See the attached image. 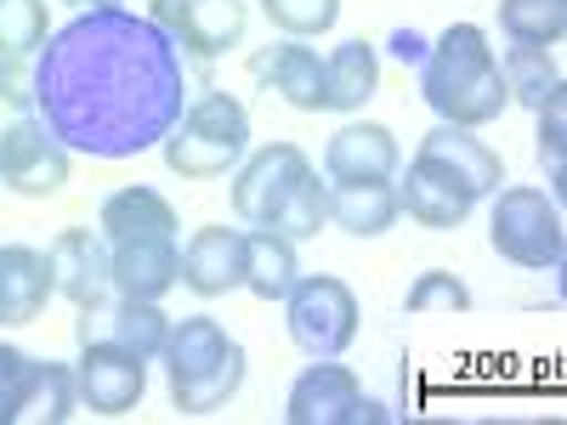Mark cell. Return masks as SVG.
<instances>
[{
  "label": "cell",
  "mask_w": 567,
  "mask_h": 425,
  "mask_svg": "<svg viewBox=\"0 0 567 425\" xmlns=\"http://www.w3.org/2000/svg\"><path fill=\"white\" fill-rule=\"evenodd\" d=\"M381 85V58H374L369 40H341L336 52L323 58V108H363Z\"/></svg>",
  "instance_id": "obj_23"
},
{
  "label": "cell",
  "mask_w": 567,
  "mask_h": 425,
  "mask_svg": "<svg viewBox=\"0 0 567 425\" xmlns=\"http://www.w3.org/2000/svg\"><path fill=\"white\" fill-rule=\"evenodd\" d=\"M148 18L194 58L233 52V45H245V29H250L245 0H154Z\"/></svg>",
  "instance_id": "obj_10"
},
{
  "label": "cell",
  "mask_w": 567,
  "mask_h": 425,
  "mask_svg": "<svg viewBox=\"0 0 567 425\" xmlns=\"http://www.w3.org/2000/svg\"><path fill=\"white\" fill-rule=\"evenodd\" d=\"M284 419L290 425H381L386 408L363 397L358 386V374L336 357H312V369L296 374V386H290V403H284Z\"/></svg>",
  "instance_id": "obj_7"
},
{
  "label": "cell",
  "mask_w": 567,
  "mask_h": 425,
  "mask_svg": "<svg viewBox=\"0 0 567 425\" xmlns=\"http://www.w3.org/2000/svg\"><path fill=\"white\" fill-rule=\"evenodd\" d=\"M256 74H261L290 108H301V114H318V108H323V58L312 52V45H301V40L272 45L267 58H256Z\"/></svg>",
  "instance_id": "obj_21"
},
{
  "label": "cell",
  "mask_w": 567,
  "mask_h": 425,
  "mask_svg": "<svg viewBox=\"0 0 567 425\" xmlns=\"http://www.w3.org/2000/svg\"><path fill=\"white\" fill-rule=\"evenodd\" d=\"M499 80H505V97L523 103V108H545V97L561 91V69L550 58V45H511L499 58Z\"/></svg>",
  "instance_id": "obj_25"
},
{
  "label": "cell",
  "mask_w": 567,
  "mask_h": 425,
  "mask_svg": "<svg viewBox=\"0 0 567 425\" xmlns=\"http://www.w3.org/2000/svg\"><path fill=\"white\" fill-rule=\"evenodd\" d=\"M301 278V261H296V239H284L272 227H256L245 232V290L256 301H284Z\"/></svg>",
  "instance_id": "obj_24"
},
{
  "label": "cell",
  "mask_w": 567,
  "mask_h": 425,
  "mask_svg": "<svg viewBox=\"0 0 567 425\" xmlns=\"http://www.w3.org/2000/svg\"><path fill=\"white\" fill-rule=\"evenodd\" d=\"M23 114H34V91L12 74V80H0V131L7 125H18Z\"/></svg>",
  "instance_id": "obj_34"
},
{
  "label": "cell",
  "mask_w": 567,
  "mask_h": 425,
  "mask_svg": "<svg viewBox=\"0 0 567 425\" xmlns=\"http://www.w3.org/2000/svg\"><path fill=\"white\" fill-rule=\"evenodd\" d=\"M420 159H432V165H443L471 199H488V194H499V182H505V159L488 148L483 136H471V125H432L420 136Z\"/></svg>",
  "instance_id": "obj_13"
},
{
  "label": "cell",
  "mask_w": 567,
  "mask_h": 425,
  "mask_svg": "<svg viewBox=\"0 0 567 425\" xmlns=\"http://www.w3.org/2000/svg\"><path fill=\"white\" fill-rule=\"evenodd\" d=\"M420 97L432 103L449 125H494L511 97L499 80V52L488 45V34L477 23H449L420 63Z\"/></svg>",
  "instance_id": "obj_2"
},
{
  "label": "cell",
  "mask_w": 567,
  "mask_h": 425,
  "mask_svg": "<svg viewBox=\"0 0 567 425\" xmlns=\"http://www.w3.org/2000/svg\"><path fill=\"white\" fill-rule=\"evenodd\" d=\"M52 296H58L52 261L40 250H29V245L0 250V323H34Z\"/></svg>",
  "instance_id": "obj_19"
},
{
  "label": "cell",
  "mask_w": 567,
  "mask_h": 425,
  "mask_svg": "<svg viewBox=\"0 0 567 425\" xmlns=\"http://www.w3.org/2000/svg\"><path fill=\"white\" fill-rule=\"evenodd\" d=\"M74 386H80V408L91 414H131L148 392V357L120 352V346H80L74 363Z\"/></svg>",
  "instance_id": "obj_12"
},
{
  "label": "cell",
  "mask_w": 567,
  "mask_h": 425,
  "mask_svg": "<svg viewBox=\"0 0 567 425\" xmlns=\"http://www.w3.org/2000/svg\"><path fill=\"white\" fill-rule=\"evenodd\" d=\"M182 283L205 301H216L227 290H245V232L239 227H199L182 245Z\"/></svg>",
  "instance_id": "obj_17"
},
{
  "label": "cell",
  "mask_w": 567,
  "mask_h": 425,
  "mask_svg": "<svg viewBox=\"0 0 567 425\" xmlns=\"http://www.w3.org/2000/svg\"><path fill=\"white\" fill-rule=\"evenodd\" d=\"M403 307H409L414 318H432V312H449V318H460V312H471V290H465V283H460L449 267H425V272L409 283Z\"/></svg>",
  "instance_id": "obj_30"
},
{
  "label": "cell",
  "mask_w": 567,
  "mask_h": 425,
  "mask_svg": "<svg viewBox=\"0 0 567 425\" xmlns=\"http://www.w3.org/2000/svg\"><path fill=\"white\" fill-rule=\"evenodd\" d=\"M499 29L511 45H556L567 29V0H499Z\"/></svg>",
  "instance_id": "obj_27"
},
{
  "label": "cell",
  "mask_w": 567,
  "mask_h": 425,
  "mask_svg": "<svg viewBox=\"0 0 567 425\" xmlns=\"http://www.w3.org/2000/svg\"><path fill=\"white\" fill-rule=\"evenodd\" d=\"M29 91L63 148L91 159H136L159 148L182 120L187 69L182 45L148 12L97 7L45 34Z\"/></svg>",
  "instance_id": "obj_1"
},
{
  "label": "cell",
  "mask_w": 567,
  "mask_h": 425,
  "mask_svg": "<svg viewBox=\"0 0 567 425\" xmlns=\"http://www.w3.org/2000/svg\"><path fill=\"white\" fill-rule=\"evenodd\" d=\"M165 148V165L182 176V182H210V176H227L250 154V114L233 91H205L182 108V120L171 125V136L159 142Z\"/></svg>",
  "instance_id": "obj_4"
},
{
  "label": "cell",
  "mask_w": 567,
  "mask_h": 425,
  "mask_svg": "<svg viewBox=\"0 0 567 425\" xmlns=\"http://www.w3.org/2000/svg\"><path fill=\"white\" fill-rule=\"evenodd\" d=\"M165 335H171V318L159 312V301H131V296H114V290L85 301L80 318H74L80 346H120V352L148 357V363L165 352Z\"/></svg>",
  "instance_id": "obj_8"
},
{
  "label": "cell",
  "mask_w": 567,
  "mask_h": 425,
  "mask_svg": "<svg viewBox=\"0 0 567 425\" xmlns=\"http://www.w3.org/2000/svg\"><path fill=\"white\" fill-rule=\"evenodd\" d=\"M488 245L528 272H550L561 267L567 232H561V210L539 187H499L494 194V221H488Z\"/></svg>",
  "instance_id": "obj_5"
},
{
  "label": "cell",
  "mask_w": 567,
  "mask_h": 425,
  "mask_svg": "<svg viewBox=\"0 0 567 425\" xmlns=\"http://www.w3.org/2000/svg\"><path fill=\"white\" fill-rule=\"evenodd\" d=\"M284 307H290V341L307 357H341L358 341V296L341 278H329V272L296 278Z\"/></svg>",
  "instance_id": "obj_6"
},
{
  "label": "cell",
  "mask_w": 567,
  "mask_h": 425,
  "mask_svg": "<svg viewBox=\"0 0 567 425\" xmlns=\"http://www.w3.org/2000/svg\"><path fill=\"white\" fill-rule=\"evenodd\" d=\"M74 408H80L74 369H63V363H40V369H34V381H29V397H23V414H18V419L63 425V419H74Z\"/></svg>",
  "instance_id": "obj_28"
},
{
  "label": "cell",
  "mask_w": 567,
  "mask_h": 425,
  "mask_svg": "<svg viewBox=\"0 0 567 425\" xmlns=\"http://www.w3.org/2000/svg\"><path fill=\"white\" fill-rule=\"evenodd\" d=\"M307 170H312V159L296 148V142H267V148H256L250 159H239V176H233V210H239V221L267 227Z\"/></svg>",
  "instance_id": "obj_11"
},
{
  "label": "cell",
  "mask_w": 567,
  "mask_h": 425,
  "mask_svg": "<svg viewBox=\"0 0 567 425\" xmlns=\"http://www.w3.org/2000/svg\"><path fill=\"white\" fill-rule=\"evenodd\" d=\"M398 187L392 182H336L329 187V221L352 239H381L398 221Z\"/></svg>",
  "instance_id": "obj_22"
},
{
  "label": "cell",
  "mask_w": 567,
  "mask_h": 425,
  "mask_svg": "<svg viewBox=\"0 0 567 425\" xmlns=\"http://www.w3.org/2000/svg\"><path fill=\"white\" fill-rule=\"evenodd\" d=\"M0 182L23 199H52L69 182V148L45 131L40 108L0 131Z\"/></svg>",
  "instance_id": "obj_9"
},
{
  "label": "cell",
  "mask_w": 567,
  "mask_h": 425,
  "mask_svg": "<svg viewBox=\"0 0 567 425\" xmlns=\"http://www.w3.org/2000/svg\"><path fill=\"white\" fill-rule=\"evenodd\" d=\"M392 58H398V63H414V69H420V63H425V40H420L414 29H398V34H392Z\"/></svg>",
  "instance_id": "obj_35"
},
{
  "label": "cell",
  "mask_w": 567,
  "mask_h": 425,
  "mask_svg": "<svg viewBox=\"0 0 567 425\" xmlns=\"http://www.w3.org/2000/svg\"><path fill=\"white\" fill-rule=\"evenodd\" d=\"M45 261H52V283H58V296L85 307V301H97L114 290V278H109V239H103V227H63L52 250H45Z\"/></svg>",
  "instance_id": "obj_14"
},
{
  "label": "cell",
  "mask_w": 567,
  "mask_h": 425,
  "mask_svg": "<svg viewBox=\"0 0 567 425\" xmlns=\"http://www.w3.org/2000/svg\"><path fill=\"white\" fill-rule=\"evenodd\" d=\"M159 357H165L171 403L182 414H210V408H221L233 392L245 386V346L205 312L171 323Z\"/></svg>",
  "instance_id": "obj_3"
},
{
  "label": "cell",
  "mask_w": 567,
  "mask_h": 425,
  "mask_svg": "<svg viewBox=\"0 0 567 425\" xmlns=\"http://www.w3.org/2000/svg\"><path fill=\"white\" fill-rule=\"evenodd\" d=\"M323 221H329V182H318V176L307 170V176L290 187V199L278 205V216H272L267 227L301 245V239H312V232H318Z\"/></svg>",
  "instance_id": "obj_29"
},
{
  "label": "cell",
  "mask_w": 567,
  "mask_h": 425,
  "mask_svg": "<svg viewBox=\"0 0 567 425\" xmlns=\"http://www.w3.org/2000/svg\"><path fill=\"white\" fill-rule=\"evenodd\" d=\"M97 227L109 245H120V239H176L182 221H176L171 199L154 194V187H120V194L103 199Z\"/></svg>",
  "instance_id": "obj_20"
},
{
  "label": "cell",
  "mask_w": 567,
  "mask_h": 425,
  "mask_svg": "<svg viewBox=\"0 0 567 425\" xmlns=\"http://www.w3.org/2000/svg\"><path fill=\"white\" fill-rule=\"evenodd\" d=\"M34 369H40V357H29L23 346H0V425H18Z\"/></svg>",
  "instance_id": "obj_32"
},
{
  "label": "cell",
  "mask_w": 567,
  "mask_h": 425,
  "mask_svg": "<svg viewBox=\"0 0 567 425\" xmlns=\"http://www.w3.org/2000/svg\"><path fill=\"white\" fill-rule=\"evenodd\" d=\"M398 165H403L398 136L386 125H374V120L341 125L336 136H329V148H323V176L329 182H392Z\"/></svg>",
  "instance_id": "obj_16"
},
{
  "label": "cell",
  "mask_w": 567,
  "mask_h": 425,
  "mask_svg": "<svg viewBox=\"0 0 567 425\" xmlns=\"http://www.w3.org/2000/svg\"><path fill=\"white\" fill-rule=\"evenodd\" d=\"M471 205H477V199H471L443 165L420 159V154L409 159V176L398 187V210H409V221L432 227V232H449V227H460L471 216Z\"/></svg>",
  "instance_id": "obj_18"
},
{
  "label": "cell",
  "mask_w": 567,
  "mask_h": 425,
  "mask_svg": "<svg viewBox=\"0 0 567 425\" xmlns=\"http://www.w3.org/2000/svg\"><path fill=\"white\" fill-rule=\"evenodd\" d=\"M109 278H114V296L165 301L182 283V250L176 239H120L109 245Z\"/></svg>",
  "instance_id": "obj_15"
},
{
  "label": "cell",
  "mask_w": 567,
  "mask_h": 425,
  "mask_svg": "<svg viewBox=\"0 0 567 425\" xmlns=\"http://www.w3.org/2000/svg\"><path fill=\"white\" fill-rule=\"evenodd\" d=\"M74 12H97V7H120V0H69Z\"/></svg>",
  "instance_id": "obj_36"
},
{
  "label": "cell",
  "mask_w": 567,
  "mask_h": 425,
  "mask_svg": "<svg viewBox=\"0 0 567 425\" xmlns=\"http://www.w3.org/2000/svg\"><path fill=\"white\" fill-rule=\"evenodd\" d=\"M45 0H0V80H12L45 45Z\"/></svg>",
  "instance_id": "obj_26"
},
{
  "label": "cell",
  "mask_w": 567,
  "mask_h": 425,
  "mask_svg": "<svg viewBox=\"0 0 567 425\" xmlns=\"http://www.w3.org/2000/svg\"><path fill=\"white\" fill-rule=\"evenodd\" d=\"M561 154H567V97L556 91V97H545V108H539V159L550 165L556 194H561V176H567Z\"/></svg>",
  "instance_id": "obj_33"
},
{
  "label": "cell",
  "mask_w": 567,
  "mask_h": 425,
  "mask_svg": "<svg viewBox=\"0 0 567 425\" xmlns=\"http://www.w3.org/2000/svg\"><path fill=\"white\" fill-rule=\"evenodd\" d=\"M267 23L284 40H307V34H329L341 18V0H261Z\"/></svg>",
  "instance_id": "obj_31"
}]
</instances>
